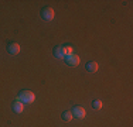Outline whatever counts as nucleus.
Masks as SVG:
<instances>
[{"label":"nucleus","mask_w":133,"mask_h":127,"mask_svg":"<svg viewBox=\"0 0 133 127\" xmlns=\"http://www.w3.org/2000/svg\"><path fill=\"white\" fill-rule=\"evenodd\" d=\"M16 100L21 102V103H24V104H28V103H33V102L36 100V95L31 90H21L20 93H18V96L16 97Z\"/></svg>","instance_id":"f257e3e1"},{"label":"nucleus","mask_w":133,"mask_h":127,"mask_svg":"<svg viewBox=\"0 0 133 127\" xmlns=\"http://www.w3.org/2000/svg\"><path fill=\"white\" fill-rule=\"evenodd\" d=\"M54 16H55V13H54V10L51 7H44L41 10V18L44 21H51L54 18Z\"/></svg>","instance_id":"f03ea898"},{"label":"nucleus","mask_w":133,"mask_h":127,"mask_svg":"<svg viewBox=\"0 0 133 127\" xmlns=\"http://www.w3.org/2000/svg\"><path fill=\"white\" fill-rule=\"evenodd\" d=\"M79 57L78 55H75V54H71V55H66L65 57V62L68 64L69 66H77L78 64H79Z\"/></svg>","instance_id":"7ed1b4c3"},{"label":"nucleus","mask_w":133,"mask_h":127,"mask_svg":"<svg viewBox=\"0 0 133 127\" xmlns=\"http://www.w3.org/2000/svg\"><path fill=\"white\" fill-rule=\"evenodd\" d=\"M71 113H72V116L74 117H77V119H79V120H82L85 117V109L84 107H81V106H75L74 109L71 110Z\"/></svg>","instance_id":"20e7f679"},{"label":"nucleus","mask_w":133,"mask_h":127,"mask_svg":"<svg viewBox=\"0 0 133 127\" xmlns=\"http://www.w3.org/2000/svg\"><path fill=\"white\" fill-rule=\"evenodd\" d=\"M7 52L10 54V55H17V54L20 52V45H18L17 43H10L7 45Z\"/></svg>","instance_id":"39448f33"},{"label":"nucleus","mask_w":133,"mask_h":127,"mask_svg":"<svg viewBox=\"0 0 133 127\" xmlns=\"http://www.w3.org/2000/svg\"><path fill=\"white\" fill-rule=\"evenodd\" d=\"M11 107H13V112L14 113H23L24 112V103H21V102L16 100L13 104H11Z\"/></svg>","instance_id":"423d86ee"},{"label":"nucleus","mask_w":133,"mask_h":127,"mask_svg":"<svg viewBox=\"0 0 133 127\" xmlns=\"http://www.w3.org/2000/svg\"><path fill=\"white\" fill-rule=\"evenodd\" d=\"M87 71L88 72H91V74H94V72H96L98 71V64L96 62H94V61H89V62H87Z\"/></svg>","instance_id":"0eeeda50"},{"label":"nucleus","mask_w":133,"mask_h":127,"mask_svg":"<svg viewBox=\"0 0 133 127\" xmlns=\"http://www.w3.org/2000/svg\"><path fill=\"white\" fill-rule=\"evenodd\" d=\"M54 57H57V58H65V54H64V48L62 47H55L52 51Z\"/></svg>","instance_id":"6e6552de"},{"label":"nucleus","mask_w":133,"mask_h":127,"mask_svg":"<svg viewBox=\"0 0 133 127\" xmlns=\"http://www.w3.org/2000/svg\"><path fill=\"white\" fill-rule=\"evenodd\" d=\"M72 119H74V116H72L71 110H65V112H62V120H65V122H71Z\"/></svg>","instance_id":"1a4fd4ad"},{"label":"nucleus","mask_w":133,"mask_h":127,"mask_svg":"<svg viewBox=\"0 0 133 127\" xmlns=\"http://www.w3.org/2000/svg\"><path fill=\"white\" fill-rule=\"evenodd\" d=\"M92 107H94V109L95 110H99V109H102V102H101V100H94L92 102Z\"/></svg>","instance_id":"9d476101"},{"label":"nucleus","mask_w":133,"mask_h":127,"mask_svg":"<svg viewBox=\"0 0 133 127\" xmlns=\"http://www.w3.org/2000/svg\"><path fill=\"white\" fill-rule=\"evenodd\" d=\"M62 48H64V54H65V57H66V55H71V54H74V50H72V47L66 45V47H62Z\"/></svg>","instance_id":"9b49d317"}]
</instances>
